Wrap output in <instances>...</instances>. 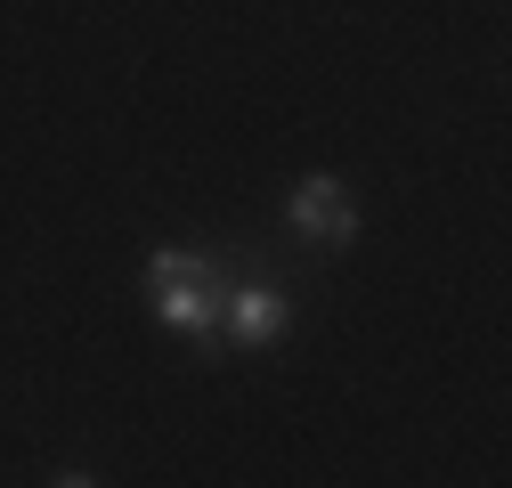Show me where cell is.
Masks as SVG:
<instances>
[{"mask_svg": "<svg viewBox=\"0 0 512 488\" xmlns=\"http://www.w3.org/2000/svg\"><path fill=\"white\" fill-rule=\"evenodd\" d=\"M285 228L301 244H317V253H342V244H358V196H350V179L334 171H309L293 204H285Z\"/></svg>", "mask_w": 512, "mask_h": 488, "instance_id": "obj_1", "label": "cell"}, {"mask_svg": "<svg viewBox=\"0 0 512 488\" xmlns=\"http://www.w3.org/2000/svg\"><path fill=\"white\" fill-rule=\"evenodd\" d=\"M220 326H228L236 350H277L285 326H293V301H285L277 285H236V293H228V310H220Z\"/></svg>", "mask_w": 512, "mask_h": 488, "instance_id": "obj_2", "label": "cell"}, {"mask_svg": "<svg viewBox=\"0 0 512 488\" xmlns=\"http://www.w3.org/2000/svg\"><path fill=\"white\" fill-rule=\"evenodd\" d=\"M155 318H163L171 334H196L204 350H228V342H212V334H220V293H212V277L155 285Z\"/></svg>", "mask_w": 512, "mask_h": 488, "instance_id": "obj_3", "label": "cell"}, {"mask_svg": "<svg viewBox=\"0 0 512 488\" xmlns=\"http://www.w3.org/2000/svg\"><path fill=\"white\" fill-rule=\"evenodd\" d=\"M187 277H220V261L179 253V244H155V253H147V285H187Z\"/></svg>", "mask_w": 512, "mask_h": 488, "instance_id": "obj_4", "label": "cell"}]
</instances>
